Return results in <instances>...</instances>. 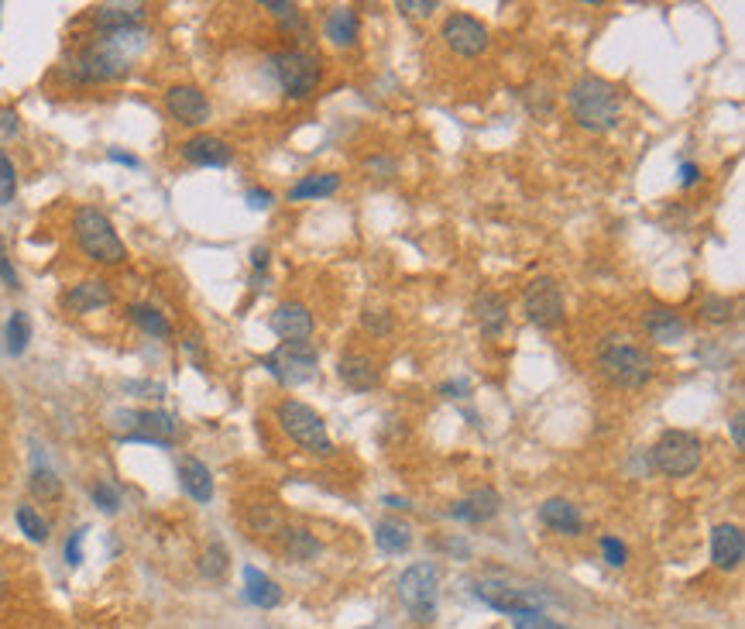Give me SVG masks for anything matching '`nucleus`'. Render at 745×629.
<instances>
[{
	"label": "nucleus",
	"instance_id": "1",
	"mask_svg": "<svg viewBox=\"0 0 745 629\" xmlns=\"http://www.w3.org/2000/svg\"><path fill=\"white\" fill-rule=\"evenodd\" d=\"M567 107L577 128L591 131V135H605L622 121V93H618V86L594 73L577 76L574 86L567 90Z\"/></svg>",
	"mask_w": 745,
	"mask_h": 629
},
{
	"label": "nucleus",
	"instance_id": "2",
	"mask_svg": "<svg viewBox=\"0 0 745 629\" xmlns=\"http://www.w3.org/2000/svg\"><path fill=\"white\" fill-rule=\"evenodd\" d=\"M73 238L79 251L97 265H121L128 258V248H124L114 220L103 214L100 207H76Z\"/></svg>",
	"mask_w": 745,
	"mask_h": 629
},
{
	"label": "nucleus",
	"instance_id": "3",
	"mask_svg": "<svg viewBox=\"0 0 745 629\" xmlns=\"http://www.w3.org/2000/svg\"><path fill=\"white\" fill-rule=\"evenodd\" d=\"M598 372L612 385H618V389H643V385L653 382L656 368H653V355H646L643 348L608 337L598 348Z\"/></svg>",
	"mask_w": 745,
	"mask_h": 629
},
{
	"label": "nucleus",
	"instance_id": "4",
	"mask_svg": "<svg viewBox=\"0 0 745 629\" xmlns=\"http://www.w3.org/2000/svg\"><path fill=\"white\" fill-rule=\"evenodd\" d=\"M275 423H279L282 434L289 437L292 444L303 447V451L320 454V458L334 454V440L327 434V423H323V416L316 413L313 406L299 403V399H282V403L275 406Z\"/></svg>",
	"mask_w": 745,
	"mask_h": 629
},
{
	"label": "nucleus",
	"instance_id": "5",
	"mask_svg": "<svg viewBox=\"0 0 745 629\" xmlns=\"http://www.w3.org/2000/svg\"><path fill=\"white\" fill-rule=\"evenodd\" d=\"M272 73L279 80L282 93L289 100H306L316 93V86L323 80V66L320 55L306 52V49H285L272 55Z\"/></svg>",
	"mask_w": 745,
	"mask_h": 629
},
{
	"label": "nucleus",
	"instance_id": "6",
	"mask_svg": "<svg viewBox=\"0 0 745 629\" xmlns=\"http://www.w3.org/2000/svg\"><path fill=\"white\" fill-rule=\"evenodd\" d=\"M261 368L279 385H285V389H296V385L316 379L320 355H316V348L309 341H292V344H279L272 355L261 358Z\"/></svg>",
	"mask_w": 745,
	"mask_h": 629
},
{
	"label": "nucleus",
	"instance_id": "7",
	"mask_svg": "<svg viewBox=\"0 0 745 629\" xmlns=\"http://www.w3.org/2000/svg\"><path fill=\"white\" fill-rule=\"evenodd\" d=\"M399 602L416 623H433L440 602V575L433 564H412L399 578Z\"/></svg>",
	"mask_w": 745,
	"mask_h": 629
},
{
	"label": "nucleus",
	"instance_id": "8",
	"mask_svg": "<svg viewBox=\"0 0 745 629\" xmlns=\"http://www.w3.org/2000/svg\"><path fill=\"white\" fill-rule=\"evenodd\" d=\"M701 451V437L687 434V430H663L653 444V465L667 478H687L701 468Z\"/></svg>",
	"mask_w": 745,
	"mask_h": 629
},
{
	"label": "nucleus",
	"instance_id": "9",
	"mask_svg": "<svg viewBox=\"0 0 745 629\" xmlns=\"http://www.w3.org/2000/svg\"><path fill=\"white\" fill-rule=\"evenodd\" d=\"M522 310H526L529 324H536L543 330H553L557 324H564L567 300H564V289H560V282L550 279V275L533 279L526 289H522Z\"/></svg>",
	"mask_w": 745,
	"mask_h": 629
},
{
	"label": "nucleus",
	"instance_id": "10",
	"mask_svg": "<svg viewBox=\"0 0 745 629\" xmlns=\"http://www.w3.org/2000/svg\"><path fill=\"white\" fill-rule=\"evenodd\" d=\"M440 38L447 42V49L454 55H461V59H478L481 52H488L491 38H488V28L481 25L478 18H471V14H447V21H443L440 28Z\"/></svg>",
	"mask_w": 745,
	"mask_h": 629
},
{
	"label": "nucleus",
	"instance_id": "11",
	"mask_svg": "<svg viewBox=\"0 0 745 629\" xmlns=\"http://www.w3.org/2000/svg\"><path fill=\"white\" fill-rule=\"evenodd\" d=\"M474 599H481L488 609H495V612H505V616H519V612H540V605H543L540 595L526 592V588H512V585L495 581V578L474 581Z\"/></svg>",
	"mask_w": 745,
	"mask_h": 629
},
{
	"label": "nucleus",
	"instance_id": "12",
	"mask_svg": "<svg viewBox=\"0 0 745 629\" xmlns=\"http://www.w3.org/2000/svg\"><path fill=\"white\" fill-rule=\"evenodd\" d=\"M165 110H169V117L172 121H179L182 128H203L213 114L206 93L193 83L169 86V90H165Z\"/></svg>",
	"mask_w": 745,
	"mask_h": 629
},
{
	"label": "nucleus",
	"instance_id": "13",
	"mask_svg": "<svg viewBox=\"0 0 745 629\" xmlns=\"http://www.w3.org/2000/svg\"><path fill=\"white\" fill-rule=\"evenodd\" d=\"M272 330H275V337H282V344H292V341H309L313 337V330H316V320H313V313H309V306L306 303H299V300H289V303H279L272 310Z\"/></svg>",
	"mask_w": 745,
	"mask_h": 629
},
{
	"label": "nucleus",
	"instance_id": "14",
	"mask_svg": "<svg viewBox=\"0 0 745 629\" xmlns=\"http://www.w3.org/2000/svg\"><path fill=\"white\" fill-rule=\"evenodd\" d=\"M179 152H182V159H186L189 165H196V169H224V165H231V159H234V148L217 135L186 138L179 145Z\"/></svg>",
	"mask_w": 745,
	"mask_h": 629
},
{
	"label": "nucleus",
	"instance_id": "15",
	"mask_svg": "<svg viewBox=\"0 0 745 629\" xmlns=\"http://www.w3.org/2000/svg\"><path fill=\"white\" fill-rule=\"evenodd\" d=\"M337 379L344 382L351 392H371L382 385V365H378L371 355L347 351V355L337 361Z\"/></svg>",
	"mask_w": 745,
	"mask_h": 629
},
{
	"label": "nucleus",
	"instance_id": "16",
	"mask_svg": "<svg viewBox=\"0 0 745 629\" xmlns=\"http://www.w3.org/2000/svg\"><path fill=\"white\" fill-rule=\"evenodd\" d=\"M110 303H114V289H110V282H103V279H83L62 296V306H66L69 313H76V317L107 310Z\"/></svg>",
	"mask_w": 745,
	"mask_h": 629
},
{
	"label": "nucleus",
	"instance_id": "17",
	"mask_svg": "<svg viewBox=\"0 0 745 629\" xmlns=\"http://www.w3.org/2000/svg\"><path fill=\"white\" fill-rule=\"evenodd\" d=\"M145 4H97L90 11V21L100 35H114V31H131L145 21Z\"/></svg>",
	"mask_w": 745,
	"mask_h": 629
},
{
	"label": "nucleus",
	"instance_id": "18",
	"mask_svg": "<svg viewBox=\"0 0 745 629\" xmlns=\"http://www.w3.org/2000/svg\"><path fill=\"white\" fill-rule=\"evenodd\" d=\"M745 557V537L735 523H721L711 533V561L718 571H735Z\"/></svg>",
	"mask_w": 745,
	"mask_h": 629
},
{
	"label": "nucleus",
	"instance_id": "19",
	"mask_svg": "<svg viewBox=\"0 0 745 629\" xmlns=\"http://www.w3.org/2000/svg\"><path fill=\"white\" fill-rule=\"evenodd\" d=\"M643 327L656 344H680L687 337V320L670 306H649L643 313Z\"/></svg>",
	"mask_w": 745,
	"mask_h": 629
},
{
	"label": "nucleus",
	"instance_id": "20",
	"mask_svg": "<svg viewBox=\"0 0 745 629\" xmlns=\"http://www.w3.org/2000/svg\"><path fill=\"white\" fill-rule=\"evenodd\" d=\"M498 509H502V495L491 489V485H481V489H474L467 499L454 502V506H450V516L464 523H488Z\"/></svg>",
	"mask_w": 745,
	"mask_h": 629
},
{
	"label": "nucleus",
	"instance_id": "21",
	"mask_svg": "<svg viewBox=\"0 0 745 629\" xmlns=\"http://www.w3.org/2000/svg\"><path fill=\"white\" fill-rule=\"evenodd\" d=\"M471 313H474V324L481 327V334H488V337H502L505 327H509V303L498 293L474 296Z\"/></svg>",
	"mask_w": 745,
	"mask_h": 629
},
{
	"label": "nucleus",
	"instance_id": "22",
	"mask_svg": "<svg viewBox=\"0 0 745 629\" xmlns=\"http://www.w3.org/2000/svg\"><path fill=\"white\" fill-rule=\"evenodd\" d=\"M540 520H543L546 530L560 533V537H581L584 533L581 513H577V506L567 499H546L540 506Z\"/></svg>",
	"mask_w": 745,
	"mask_h": 629
},
{
	"label": "nucleus",
	"instance_id": "23",
	"mask_svg": "<svg viewBox=\"0 0 745 629\" xmlns=\"http://www.w3.org/2000/svg\"><path fill=\"white\" fill-rule=\"evenodd\" d=\"M323 35L330 38L340 49H351V45H358L361 38V18L354 7H330L327 11V21H323Z\"/></svg>",
	"mask_w": 745,
	"mask_h": 629
},
{
	"label": "nucleus",
	"instance_id": "24",
	"mask_svg": "<svg viewBox=\"0 0 745 629\" xmlns=\"http://www.w3.org/2000/svg\"><path fill=\"white\" fill-rule=\"evenodd\" d=\"M179 482L193 502H210L213 499V475L200 458H182L179 461Z\"/></svg>",
	"mask_w": 745,
	"mask_h": 629
},
{
	"label": "nucleus",
	"instance_id": "25",
	"mask_svg": "<svg viewBox=\"0 0 745 629\" xmlns=\"http://www.w3.org/2000/svg\"><path fill=\"white\" fill-rule=\"evenodd\" d=\"M244 599H248L251 605H258V609H275V605L282 602V588L275 585L265 571H258L248 564V568H244Z\"/></svg>",
	"mask_w": 745,
	"mask_h": 629
},
{
	"label": "nucleus",
	"instance_id": "26",
	"mask_svg": "<svg viewBox=\"0 0 745 629\" xmlns=\"http://www.w3.org/2000/svg\"><path fill=\"white\" fill-rule=\"evenodd\" d=\"M375 544L382 554H406L412 544V526L399 516H385L375 526Z\"/></svg>",
	"mask_w": 745,
	"mask_h": 629
},
{
	"label": "nucleus",
	"instance_id": "27",
	"mask_svg": "<svg viewBox=\"0 0 745 629\" xmlns=\"http://www.w3.org/2000/svg\"><path fill=\"white\" fill-rule=\"evenodd\" d=\"M282 550H285V557H289V561L306 564V561H316L323 547H320V540H316L313 533L303 530V526H282Z\"/></svg>",
	"mask_w": 745,
	"mask_h": 629
},
{
	"label": "nucleus",
	"instance_id": "28",
	"mask_svg": "<svg viewBox=\"0 0 745 629\" xmlns=\"http://www.w3.org/2000/svg\"><path fill=\"white\" fill-rule=\"evenodd\" d=\"M340 190L337 172H320V176H303L289 190V200H323V196H334Z\"/></svg>",
	"mask_w": 745,
	"mask_h": 629
},
{
	"label": "nucleus",
	"instance_id": "29",
	"mask_svg": "<svg viewBox=\"0 0 745 629\" xmlns=\"http://www.w3.org/2000/svg\"><path fill=\"white\" fill-rule=\"evenodd\" d=\"M28 492L35 495L38 502H59V495H62V478L55 475V471L45 465L42 458L35 461V468H31V475H28Z\"/></svg>",
	"mask_w": 745,
	"mask_h": 629
},
{
	"label": "nucleus",
	"instance_id": "30",
	"mask_svg": "<svg viewBox=\"0 0 745 629\" xmlns=\"http://www.w3.org/2000/svg\"><path fill=\"white\" fill-rule=\"evenodd\" d=\"M4 341H7V351H11V355H25V348L31 341V320H28L25 310H14L11 317H7Z\"/></svg>",
	"mask_w": 745,
	"mask_h": 629
},
{
	"label": "nucleus",
	"instance_id": "31",
	"mask_svg": "<svg viewBox=\"0 0 745 629\" xmlns=\"http://www.w3.org/2000/svg\"><path fill=\"white\" fill-rule=\"evenodd\" d=\"M128 313H131L134 324L145 330V334H152V337H172V324L165 320V313H158V310H155V306L134 303Z\"/></svg>",
	"mask_w": 745,
	"mask_h": 629
},
{
	"label": "nucleus",
	"instance_id": "32",
	"mask_svg": "<svg viewBox=\"0 0 745 629\" xmlns=\"http://www.w3.org/2000/svg\"><path fill=\"white\" fill-rule=\"evenodd\" d=\"M200 575L206 578V581H217V578H224L227 575V568H231V554H227V547L224 544H210L200 554Z\"/></svg>",
	"mask_w": 745,
	"mask_h": 629
},
{
	"label": "nucleus",
	"instance_id": "33",
	"mask_svg": "<svg viewBox=\"0 0 745 629\" xmlns=\"http://www.w3.org/2000/svg\"><path fill=\"white\" fill-rule=\"evenodd\" d=\"M14 520H18L21 533H25L31 544H45V540H49V523L42 520V513H38L35 506H18Z\"/></svg>",
	"mask_w": 745,
	"mask_h": 629
},
{
	"label": "nucleus",
	"instance_id": "34",
	"mask_svg": "<svg viewBox=\"0 0 745 629\" xmlns=\"http://www.w3.org/2000/svg\"><path fill=\"white\" fill-rule=\"evenodd\" d=\"M90 499L97 502L100 513H107V516L121 513V489H117L114 482H107V478H100V482L90 485Z\"/></svg>",
	"mask_w": 745,
	"mask_h": 629
},
{
	"label": "nucleus",
	"instance_id": "35",
	"mask_svg": "<svg viewBox=\"0 0 745 629\" xmlns=\"http://www.w3.org/2000/svg\"><path fill=\"white\" fill-rule=\"evenodd\" d=\"M18 196V172H14L11 155L0 148V207H11Z\"/></svg>",
	"mask_w": 745,
	"mask_h": 629
},
{
	"label": "nucleus",
	"instance_id": "36",
	"mask_svg": "<svg viewBox=\"0 0 745 629\" xmlns=\"http://www.w3.org/2000/svg\"><path fill=\"white\" fill-rule=\"evenodd\" d=\"M248 523H251V530L258 533H282V516H279V509L275 506H255L248 513Z\"/></svg>",
	"mask_w": 745,
	"mask_h": 629
},
{
	"label": "nucleus",
	"instance_id": "37",
	"mask_svg": "<svg viewBox=\"0 0 745 629\" xmlns=\"http://www.w3.org/2000/svg\"><path fill=\"white\" fill-rule=\"evenodd\" d=\"M732 310H735V303L728 300V296H704V303H701V313H704V320L708 324H728L732 320Z\"/></svg>",
	"mask_w": 745,
	"mask_h": 629
},
{
	"label": "nucleus",
	"instance_id": "38",
	"mask_svg": "<svg viewBox=\"0 0 745 629\" xmlns=\"http://www.w3.org/2000/svg\"><path fill=\"white\" fill-rule=\"evenodd\" d=\"M361 327L368 330V334H375V337H385L388 330L395 327V317L388 310H364L361 313Z\"/></svg>",
	"mask_w": 745,
	"mask_h": 629
},
{
	"label": "nucleus",
	"instance_id": "39",
	"mask_svg": "<svg viewBox=\"0 0 745 629\" xmlns=\"http://www.w3.org/2000/svg\"><path fill=\"white\" fill-rule=\"evenodd\" d=\"M512 626L515 629H567L564 623H553L550 616H543V612H519V616H512Z\"/></svg>",
	"mask_w": 745,
	"mask_h": 629
},
{
	"label": "nucleus",
	"instance_id": "40",
	"mask_svg": "<svg viewBox=\"0 0 745 629\" xmlns=\"http://www.w3.org/2000/svg\"><path fill=\"white\" fill-rule=\"evenodd\" d=\"M601 554H605V561L612 564V568H622V564L629 561V550H625V544H618L615 537H601Z\"/></svg>",
	"mask_w": 745,
	"mask_h": 629
},
{
	"label": "nucleus",
	"instance_id": "41",
	"mask_svg": "<svg viewBox=\"0 0 745 629\" xmlns=\"http://www.w3.org/2000/svg\"><path fill=\"white\" fill-rule=\"evenodd\" d=\"M399 11H406V14H412V18H430L433 11H437V0H399Z\"/></svg>",
	"mask_w": 745,
	"mask_h": 629
},
{
	"label": "nucleus",
	"instance_id": "42",
	"mask_svg": "<svg viewBox=\"0 0 745 629\" xmlns=\"http://www.w3.org/2000/svg\"><path fill=\"white\" fill-rule=\"evenodd\" d=\"M0 279H4V286H7V289H18V286H21L18 272H14L11 258H7V251H4V241H0Z\"/></svg>",
	"mask_w": 745,
	"mask_h": 629
},
{
	"label": "nucleus",
	"instance_id": "43",
	"mask_svg": "<svg viewBox=\"0 0 745 629\" xmlns=\"http://www.w3.org/2000/svg\"><path fill=\"white\" fill-rule=\"evenodd\" d=\"M83 537H86V530H76L73 537L66 540V561L73 564H83Z\"/></svg>",
	"mask_w": 745,
	"mask_h": 629
},
{
	"label": "nucleus",
	"instance_id": "44",
	"mask_svg": "<svg viewBox=\"0 0 745 629\" xmlns=\"http://www.w3.org/2000/svg\"><path fill=\"white\" fill-rule=\"evenodd\" d=\"M0 131H4V135H18V131H21L14 107H0Z\"/></svg>",
	"mask_w": 745,
	"mask_h": 629
},
{
	"label": "nucleus",
	"instance_id": "45",
	"mask_svg": "<svg viewBox=\"0 0 745 629\" xmlns=\"http://www.w3.org/2000/svg\"><path fill=\"white\" fill-rule=\"evenodd\" d=\"M275 203V196L268 190H248V207L251 210H268Z\"/></svg>",
	"mask_w": 745,
	"mask_h": 629
},
{
	"label": "nucleus",
	"instance_id": "46",
	"mask_svg": "<svg viewBox=\"0 0 745 629\" xmlns=\"http://www.w3.org/2000/svg\"><path fill=\"white\" fill-rule=\"evenodd\" d=\"M697 176H701V169H697L694 162H684V165H680V186H684V190H687V186H694V183H697Z\"/></svg>",
	"mask_w": 745,
	"mask_h": 629
},
{
	"label": "nucleus",
	"instance_id": "47",
	"mask_svg": "<svg viewBox=\"0 0 745 629\" xmlns=\"http://www.w3.org/2000/svg\"><path fill=\"white\" fill-rule=\"evenodd\" d=\"M107 159H110V162H121V165H128V169H138V165H141V159H134V155L121 152V148H110V152H107Z\"/></svg>",
	"mask_w": 745,
	"mask_h": 629
},
{
	"label": "nucleus",
	"instance_id": "48",
	"mask_svg": "<svg viewBox=\"0 0 745 629\" xmlns=\"http://www.w3.org/2000/svg\"><path fill=\"white\" fill-rule=\"evenodd\" d=\"M368 169L371 172H382V179H388L395 172V162L392 159H368Z\"/></svg>",
	"mask_w": 745,
	"mask_h": 629
},
{
	"label": "nucleus",
	"instance_id": "49",
	"mask_svg": "<svg viewBox=\"0 0 745 629\" xmlns=\"http://www.w3.org/2000/svg\"><path fill=\"white\" fill-rule=\"evenodd\" d=\"M732 437H735V447H739V451H742V447H745V434H742V413H735V416H732Z\"/></svg>",
	"mask_w": 745,
	"mask_h": 629
},
{
	"label": "nucleus",
	"instance_id": "50",
	"mask_svg": "<svg viewBox=\"0 0 745 629\" xmlns=\"http://www.w3.org/2000/svg\"><path fill=\"white\" fill-rule=\"evenodd\" d=\"M251 265L261 272V269H268V248H255L251 251Z\"/></svg>",
	"mask_w": 745,
	"mask_h": 629
},
{
	"label": "nucleus",
	"instance_id": "51",
	"mask_svg": "<svg viewBox=\"0 0 745 629\" xmlns=\"http://www.w3.org/2000/svg\"><path fill=\"white\" fill-rule=\"evenodd\" d=\"M385 506L388 509H409V502L406 499H395V495H385Z\"/></svg>",
	"mask_w": 745,
	"mask_h": 629
},
{
	"label": "nucleus",
	"instance_id": "52",
	"mask_svg": "<svg viewBox=\"0 0 745 629\" xmlns=\"http://www.w3.org/2000/svg\"><path fill=\"white\" fill-rule=\"evenodd\" d=\"M0 599H4V578H0Z\"/></svg>",
	"mask_w": 745,
	"mask_h": 629
}]
</instances>
